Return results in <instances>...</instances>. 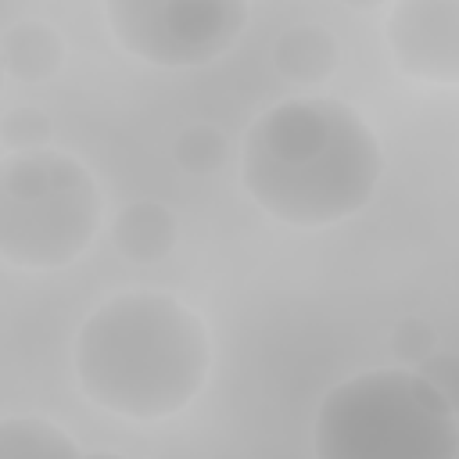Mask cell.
<instances>
[{
  "instance_id": "7c38bea8",
  "label": "cell",
  "mask_w": 459,
  "mask_h": 459,
  "mask_svg": "<svg viewBox=\"0 0 459 459\" xmlns=\"http://www.w3.org/2000/svg\"><path fill=\"white\" fill-rule=\"evenodd\" d=\"M54 136V126L47 118L43 108H32V104H22V108H11L4 118H0V140L7 147H14L18 154H29V151H47Z\"/></svg>"
},
{
  "instance_id": "9c48e42d",
  "label": "cell",
  "mask_w": 459,
  "mask_h": 459,
  "mask_svg": "<svg viewBox=\"0 0 459 459\" xmlns=\"http://www.w3.org/2000/svg\"><path fill=\"white\" fill-rule=\"evenodd\" d=\"M111 244L129 262H161L176 247V215L161 201H129L111 226Z\"/></svg>"
},
{
  "instance_id": "4fadbf2b",
  "label": "cell",
  "mask_w": 459,
  "mask_h": 459,
  "mask_svg": "<svg viewBox=\"0 0 459 459\" xmlns=\"http://www.w3.org/2000/svg\"><path fill=\"white\" fill-rule=\"evenodd\" d=\"M391 351L402 362V369L405 366L416 369L423 359H430L437 351V333L423 316H405L391 333Z\"/></svg>"
},
{
  "instance_id": "9a60e30c",
  "label": "cell",
  "mask_w": 459,
  "mask_h": 459,
  "mask_svg": "<svg viewBox=\"0 0 459 459\" xmlns=\"http://www.w3.org/2000/svg\"><path fill=\"white\" fill-rule=\"evenodd\" d=\"M86 459H126V455H111V452H97V455H86Z\"/></svg>"
},
{
  "instance_id": "8fae6325",
  "label": "cell",
  "mask_w": 459,
  "mask_h": 459,
  "mask_svg": "<svg viewBox=\"0 0 459 459\" xmlns=\"http://www.w3.org/2000/svg\"><path fill=\"white\" fill-rule=\"evenodd\" d=\"M226 136L222 129L208 126V122H194L186 129H179V136L172 140V161L190 172V176H212L226 165Z\"/></svg>"
},
{
  "instance_id": "5b68a950",
  "label": "cell",
  "mask_w": 459,
  "mask_h": 459,
  "mask_svg": "<svg viewBox=\"0 0 459 459\" xmlns=\"http://www.w3.org/2000/svg\"><path fill=\"white\" fill-rule=\"evenodd\" d=\"M104 14L133 57L161 68L208 65L247 25L244 0H111Z\"/></svg>"
},
{
  "instance_id": "ba28073f",
  "label": "cell",
  "mask_w": 459,
  "mask_h": 459,
  "mask_svg": "<svg viewBox=\"0 0 459 459\" xmlns=\"http://www.w3.org/2000/svg\"><path fill=\"white\" fill-rule=\"evenodd\" d=\"M65 65V39L47 22H18L0 36V72L14 75L18 82H47Z\"/></svg>"
},
{
  "instance_id": "3957f363",
  "label": "cell",
  "mask_w": 459,
  "mask_h": 459,
  "mask_svg": "<svg viewBox=\"0 0 459 459\" xmlns=\"http://www.w3.org/2000/svg\"><path fill=\"white\" fill-rule=\"evenodd\" d=\"M455 405L416 369L337 384L316 412V459H455Z\"/></svg>"
},
{
  "instance_id": "8992f818",
  "label": "cell",
  "mask_w": 459,
  "mask_h": 459,
  "mask_svg": "<svg viewBox=\"0 0 459 459\" xmlns=\"http://www.w3.org/2000/svg\"><path fill=\"white\" fill-rule=\"evenodd\" d=\"M387 47L394 65L420 82H459V4L402 0L387 14Z\"/></svg>"
},
{
  "instance_id": "7a4b0ae2",
  "label": "cell",
  "mask_w": 459,
  "mask_h": 459,
  "mask_svg": "<svg viewBox=\"0 0 459 459\" xmlns=\"http://www.w3.org/2000/svg\"><path fill=\"white\" fill-rule=\"evenodd\" d=\"M212 362L208 326L161 290H122L75 337V373L90 402L129 420H165L194 402Z\"/></svg>"
},
{
  "instance_id": "6da1fadb",
  "label": "cell",
  "mask_w": 459,
  "mask_h": 459,
  "mask_svg": "<svg viewBox=\"0 0 459 459\" xmlns=\"http://www.w3.org/2000/svg\"><path fill=\"white\" fill-rule=\"evenodd\" d=\"M380 172L384 158L373 129L333 97L280 100L244 136V190L287 226L319 230L362 212Z\"/></svg>"
},
{
  "instance_id": "30bf717a",
  "label": "cell",
  "mask_w": 459,
  "mask_h": 459,
  "mask_svg": "<svg viewBox=\"0 0 459 459\" xmlns=\"http://www.w3.org/2000/svg\"><path fill=\"white\" fill-rule=\"evenodd\" d=\"M0 459H79V448L57 423L43 416H4Z\"/></svg>"
},
{
  "instance_id": "52a82bcc",
  "label": "cell",
  "mask_w": 459,
  "mask_h": 459,
  "mask_svg": "<svg viewBox=\"0 0 459 459\" xmlns=\"http://www.w3.org/2000/svg\"><path fill=\"white\" fill-rule=\"evenodd\" d=\"M341 61V47L326 25L301 22L276 36L273 43V65L276 72L294 86H319L333 75Z\"/></svg>"
},
{
  "instance_id": "277c9868",
  "label": "cell",
  "mask_w": 459,
  "mask_h": 459,
  "mask_svg": "<svg viewBox=\"0 0 459 459\" xmlns=\"http://www.w3.org/2000/svg\"><path fill=\"white\" fill-rule=\"evenodd\" d=\"M100 190L82 161L29 151L0 161V258L22 269L72 265L97 237Z\"/></svg>"
},
{
  "instance_id": "5bb4252c",
  "label": "cell",
  "mask_w": 459,
  "mask_h": 459,
  "mask_svg": "<svg viewBox=\"0 0 459 459\" xmlns=\"http://www.w3.org/2000/svg\"><path fill=\"white\" fill-rule=\"evenodd\" d=\"M416 373L445 398V402H452L455 405V387H459V359L452 355V351H434L430 359H423L420 366H416Z\"/></svg>"
}]
</instances>
